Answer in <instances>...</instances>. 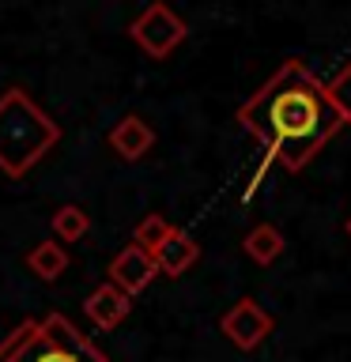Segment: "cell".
<instances>
[{
    "label": "cell",
    "instance_id": "1",
    "mask_svg": "<svg viewBox=\"0 0 351 362\" xmlns=\"http://www.w3.org/2000/svg\"><path fill=\"white\" fill-rule=\"evenodd\" d=\"M238 124L253 132L287 170L310 166L313 155L344 129L328 106L325 83L306 61H283L276 76L238 106Z\"/></svg>",
    "mask_w": 351,
    "mask_h": 362
},
{
    "label": "cell",
    "instance_id": "2",
    "mask_svg": "<svg viewBox=\"0 0 351 362\" xmlns=\"http://www.w3.org/2000/svg\"><path fill=\"white\" fill-rule=\"evenodd\" d=\"M57 140H61V124L23 87H8L0 95V170L8 177L30 174V166L42 163Z\"/></svg>",
    "mask_w": 351,
    "mask_h": 362
},
{
    "label": "cell",
    "instance_id": "3",
    "mask_svg": "<svg viewBox=\"0 0 351 362\" xmlns=\"http://www.w3.org/2000/svg\"><path fill=\"white\" fill-rule=\"evenodd\" d=\"M185 34H189L185 19H181L174 8H166V4H147L140 16L129 23V38L140 45L151 61L170 57L181 42H185Z\"/></svg>",
    "mask_w": 351,
    "mask_h": 362
},
{
    "label": "cell",
    "instance_id": "4",
    "mask_svg": "<svg viewBox=\"0 0 351 362\" xmlns=\"http://www.w3.org/2000/svg\"><path fill=\"white\" fill-rule=\"evenodd\" d=\"M276 328L272 313H265L253 298H238L231 310L219 317V332L231 339L238 351H253L268 339V332Z\"/></svg>",
    "mask_w": 351,
    "mask_h": 362
},
{
    "label": "cell",
    "instance_id": "5",
    "mask_svg": "<svg viewBox=\"0 0 351 362\" xmlns=\"http://www.w3.org/2000/svg\"><path fill=\"white\" fill-rule=\"evenodd\" d=\"M155 276H159L155 260L140 245H125L121 253L110 260V287H117L121 294H129V298H136Z\"/></svg>",
    "mask_w": 351,
    "mask_h": 362
},
{
    "label": "cell",
    "instance_id": "6",
    "mask_svg": "<svg viewBox=\"0 0 351 362\" xmlns=\"http://www.w3.org/2000/svg\"><path fill=\"white\" fill-rule=\"evenodd\" d=\"M42 336H50L72 362H110L106 355H102V347L91 344V339L79 332L64 313H50V317H45V321H42Z\"/></svg>",
    "mask_w": 351,
    "mask_h": 362
},
{
    "label": "cell",
    "instance_id": "7",
    "mask_svg": "<svg viewBox=\"0 0 351 362\" xmlns=\"http://www.w3.org/2000/svg\"><path fill=\"white\" fill-rule=\"evenodd\" d=\"M151 260H155V268L163 272V276L178 279V276H185V272L200 260V245L192 242L185 230H178V226H174V230L163 238V245L151 253Z\"/></svg>",
    "mask_w": 351,
    "mask_h": 362
},
{
    "label": "cell",
    "instance_id": "8",
    "mask_svg": "<svg viewBox=\"0 0 351 362\" xmlns=\"http://www.w3.org/2000/svg\"><path fill=\"white\" fill-rule=\"evenodd\" d=\"M129 310H132V298H129V294H121L117 287H110V283L95 287L87 294V302H84V313L91 317V325H95V328H102V332L117 328L125 317H129Z\"/></svg>",
    "mask_w": 351,
    "mask_h": 362
},
{
    "label": "cell",
    "instance_id": "9",
    "mask_svg": "<svg viewBox=\"0 0 351 362\" xmlns=\"http://www.w3.org/2000/svg\"><path fill=\"white\" fill-rule=\"evenodd\" d=\"M110 147L125 158V163H136V158H144L155 147V129L144 117L129 113V117H121L110 129Z\"/></svg>",
    "mask_w": 351,
    "mask_h": 362
},
{
    "label": "cell",
    "instance_id": "10",
    "mask_svg": "<svg viewBox=\"0 0 351 362\" xmlns=\"http://www.w3.org/2000/svg\"><path fill=\"white\" fill-rule=\"evenodd\" d=\"M27 268L38 276L42 283H53V279H61V272L68 268V253H64V245L61 242H38L27 253Z\"/></svg>",
    "mask_w": 351,
    "mask_h": 362
},
{
    "label": "cell",
    "instance_id": "11",
    "mask_svg": "<svg viewBox=\"0 0 351 362\" xmlns=\"http://www.w3.org/2000/svg\"><path fill=\"white\" fill-rule=\"evenodd\" d=\"M242 249L257 260V264H272V260L283 253V234L272 223H260V226H253V230L242 238Z\"/></svg>",
    "mask_w": 351,
    "mask_h": 362
},
{
    "label": "cell",
    "instance_id": "12",
    "mask_svg": "<svg viewBox=\"0 0 351 362\" xmlns=\"http://www.w3.org/2000/svg\"><path fill=\"white\" fill-rule=\"evenodd\" d=\"M91 230V215L79 204H61L53 211V238L57 242H79Z\"/></svg>",
    "mask_w": 351,
    "mask_h": 362
},
{
    "label": "cell",
    "instance_id": "13",
    "mask_svg": "<svg viewBox=\"0 0 351 362\" xmlns=\"http://www.w3.org/2000/svg\"><path fill=\"white\" fill-rule=\"evenodd\" d=\"M325 95H328V106L336 110L340 124H351V64H344L333 79H328Z\"/></svg>",
    "mask_w": 351,
    "mask_h": 362
},
{
    "label": "cell",
    "instance_id": "14",
    "mask_svg": "<svg viewBox=\"0 0 351 362\" xmlns=\"http://www.w3.org/2000/svg\"><path fill=\"white\" fill-rule=\"evenodd\" d=\"M170 230H174V226H170L163 215H144V219L136 223V230H132V245H140V249H147V253H155Z\"/></svg>",
    "mask_w": 351,
    "mask_h": 362
},
{
    "label": "cell",
    "instance_id": "15",
    "mask_svg": "<svg viewBox=\"0 0 351 362\" xmlns=\"http://www.w3.org/2000/svg\"><path fill=\"white\" fill-rule=\"evenodd\" d=\"M347 238H351V219H347Z\"/></svg>",
    "mask_w": 351,
    "mask_h": 362
}]
</instances>
